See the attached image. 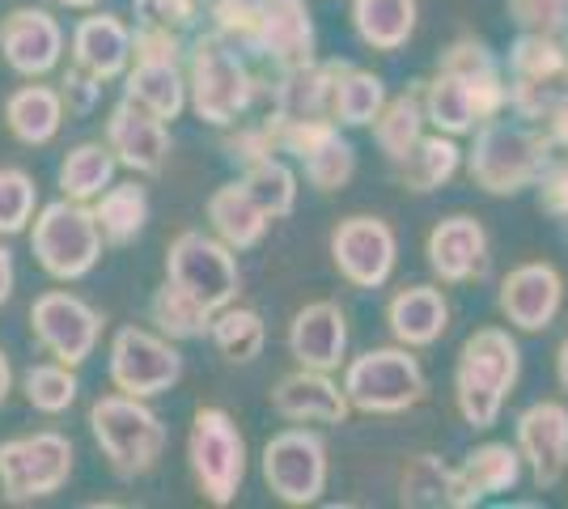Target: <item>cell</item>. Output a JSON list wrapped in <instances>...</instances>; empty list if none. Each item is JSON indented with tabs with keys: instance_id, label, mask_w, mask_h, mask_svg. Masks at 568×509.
I'll use <instances>...</instances> for the list:
<instances>
[{
	"instance_id": "6da1fadb",
	"label": "cell",
	"mask_w": 568,
	"mask_h": 509,
	"mask_svg": "<svg viewBox=\"0 0 568 509\" xmlns=\"http://www.w3.org/2000/svg\"><path fill=\"white\" fill-rule=\"evenodd\" d=\"M521 374V348L505 327H479L463 339L454 365V404L471 429H493Z\"/></svg>"
},
{
	"instance_id": "7a4b0ae2",
	"label": "cell",
	"mask_w": 568,
	"mask_h": 509,
	"mask_svg": "<svg viewBox=\"0 0 568 509\" xmlns=\"http://www.w3.org/2000/svg\"><path fill=\"white\" fill-rule=\"evenodd\" d=\"M260 98V77L242 51L216 30L191 34L187 43V106L213 128H234Z\"/></svg>"
},
{
	"instance_id": "3957f363",
	"label": "cell",
	"mask_w": 568,
	"mask_h": 509,
	"mask_svg": "<svg viewBox=\"0 0 568 509\" xmlns=\"http://www.w3.org/2000/svg\"><path fill=\"white\" fill-rule=\"evenodd\" d=\"M556 145L547 141L539 123H505L488 120L475 128V141L467 149V174L479 192L488 195H518L535 187L551 166Z\"/></svg>"
},
{
	"instance_id": "277c9868",
	"label": "cell",
	"mask_w": 568,
	"mask_h": 509,
	"mask_svg": "<svg viewBox=\"0 0 568 509\" xmlns=\"http://www.w3.org/2000/svg\"><path fill=\"white\" fill-rule=\"evenodd\" d=\"M90 434H94L98 450L106 467L115 471L119 480H136L149 476L158 459L166 455V425L162 416L153 413L144 399L136 395H102L90 404Z\"/></svg>"
},
{
	"instance_id": "5b68a950",
	"label": "cell",
	"mask_w": 568,
	"mask_h": 509,
	"mask_svg": "<svg viewBox=\"0 0 568 509\" xmlns=\"http://www.w3.org/2000/svg\"><path fill=\"white\" fill-rule=\"evenodd\" d=\"M344 395L353 404V413L365 416H399L416 408L428 395V378L420 369L416 348L403 344H386V348H369L353 362H344Z\"/></svg>"
},
{
	"instance_id": "8992f818",
	"label": "cell",
	"mask_w": 568,
	"mask_h": 509,
	"mask_svg": "<svg viewBox=\"0 0 568 509\" xmlns=\"http://www.w3.org/2000/svg\"><path fill=\"white\" fill-rule=\"evenodd\" d=\"M102 246L106 243H102L94 208L81 200H69V195L43 204L30 221V251L51 281L69 285V281L90 276L102 259Z\"/></svg>"
},
{
	"instance_id": "52a82bcc",
	"label": "cell",
	"mask_w": 568,
	"mask_h": 509,
	"mask_svg": "<svg viewBox=\"0 0 568 509\" xmlns=\"http://www.w3.org/2000/svg\"><path fill=\"white\" fill-rule=\"evenodd\" d=\"M187 467L209 506H234L246 480V441L225 408H195L187 434Z\"/></svg>"
},
{
	"instance_id": "ba28073f",
	"label": "cell",
	"mask_w": 568,
	"mask_h": 509,
	"mask_svg": "<svg viewBox=\"0 0 568 509\" xmlns=\"http://www.w3.org/2000/svg\"><path fill=\"white\" fill-rule=\"evenodd\" d=\"M77 446L55 429L22 434L0 441V497L9 506L48 501L72 480Z\"/></svg>"
},
{
	"instance_id": "9c48e42d",
	"label": "cell",
	"mask_w": 568,
	"mask_h": 509,
	"mask_svg": "<svg viewBox=\"0 0 568 509\" xmlns=\"http://www.w3.org/2000/svg\"><path fill=\"white\" fill-rule=\"evenodd\" d=\"M166 281L191 293L200 306L221 311L237 302L242 289V272H237L234 251L221 243L216 234H200V230H183L166 251Z\"/></svg>"
},
{
	"instance_id": "30bf717a",
	"label": "cell",
	"mask_w": 568,
	"mask_h": 509,
	"mask_svg": "<svg viewBox=\"0 0 568 509\" xmlns=\"http://www.w3.org/2000/svg\"><path fill=\"white\" fill-rule=\"evenodd\" d=\"M263 480L284 506H314L327 492V446L314 429H284L263 446Z\"/></svg>"
},
{
	"instance_id": "8fae6325",
	"label": "cell",
	"mask_w": 568,
	"mask_h": 509,
	"mask_svg": "<svg viewBox=\"0 0 568 509\" xmlns=\"http://www.w3.org/2000/svg\"><path fill=\"white\" fill-rule=\"evenodd\" d=\"M111 383L123 395L153 399L162 390L179 387L183 378V353L174 348V339L162 332H144V327H119L111 339Z\"/></svg>"
},
{
	"instance_id": "7c38bea8",
	"label": "cell",
	"mask_w": 568,
	"mask_h": 509,
	"mask_svg": "<svg viewBox=\"0 0 568 509\" xmlns=\"http://www.w3.org/2000/svg\"><path fill=\"white\" fill-rule=\"evenodd\" d=\"M30 336L34 344L64 365H85L102 336V315L85 297L69 289H48L30 306Z\"/></svg>"
},
{
	"instance_id": "4fadbf2b",
	"label": "cell",
	"mask_w": 568,
	"mask_h": 509,
	"mask_svg": "<svg viewBox=\"0 0 568 509\" xmlns=\"http://www.w3.org/2000/svg\"><path fill=\"white\" fill-rule=\"evenodd\" d=\"M332 259L339 276L356 289H382L395 276L399 238L382 217L353 213L332 230Z\"/></svg>"
},
{
	"instance_id": "5bb4252c",
	"label": "cell",
	"mask_w": 568,
	"mask_h": 509,
	"mask_svg": "<svg viewBox=\"0 0 568 509\" xmlns=\"http://www.w3.org/2000/svg\"><path fill=\"white\" fill-rule=\"evenodd\" d=\"M0 55L26 81H39L60 69L64 55V26L39 4H18L0 18Z\"/></svg>"
},
{
	"instance_id": "9a60e30c",
	"label": "cell",
	"mask_w": 568,
	"mask_h": 509,
	"mask_svg": "<svg viewBox=\"0 0 568 509\" xmlns=\"http://www.w3.org/2000/svg\"><path fill=\"white\" fill-rule=\"evenodd\" d=\"M106 145L119 166L149 179V174H162L170 162V128L153 111H144L141 102L119 98L106 115Z\"/></svg>"
},
{
	"instance_id": "2e32d148",
	"label": "cell",
	"mask_w": 568,
	"mask_h": 509,
	"mask_svg": "<svg viewBox=\"0 0 568 509\" xmlns=\"http://www.w3.org/2000/svg\"><path fill=\"white\" fill-rule=\"evenodd\" d=\"M497 306L514 332H547L565 306V276L551 264H521L500 281Z\"/></svg>"
},
{
	"instance_id": "e0dca14e",
	"label": "cell",
	"mask_w": 568,
	"mask_h": 509,
	"mask_svg": "<svg viewBox=\"0 0 568 509\" xmlns=\"http://www.w3.org/2000/svg\"><path fill=\"white\" fill-rule=\"evenodd\" d=\"M518 450L539 492L556 488L568 471V408L560 399H539L518 416Z\"/></svg>"
},
{
	"instance_id": "ac0fdd59",
	"label": "cell",
	"mask_w": 568,
	"mask_h": 509,
	"mask_svg": "<svg viewBox=\"0 0 568 509\" xmlns=\"http://www.w3.org/2000/svg\"><path fill=\"white\" fill-rule=\"evenodd\" d=\"M425 259L442 285H467L488 272V230L467 213L437 221L425 238Z\"/></svg>"
},
{
	"instance_id": "d6986e66",
	"label": "cell",
	"mask_w": 568,
	"mask_h": 509,
	"mask_svg": "<svg viewBox=\"0 0 568 509\" xmlns=\"http://www.w3.org/2000/svg\"><path fill=\"white\" fill-rule=\"evenodd\" d=\"M272 408L288 425H344L353 413L348 395L332 374L306 369V365H297L272 387Z\"/></svg>"
},
{
	"instance_id": "ffe728a7",
	"label": "cell",
	"mask_w": 568,
	"mask_h": 509,
	"mask_svg": "<svg viewBox=\"0 0 568 509\" xmlns=\"http://www.w3.org/2000/svg\"><path fill=\"white\" fill-rule=\"evenodd\" d=\"M288 353L306 369L335 374L348 362V315L335 302H310L288 323Z\"/></svg>"
},
{
	"instance_id": "44dd1931",
	"label": "cell",
	"mask_w": 568,
	"mask_h": 509,
	"mask_svg": "<svg viewBox=\"0 0 568 509\" xmlns=\"http://www.w3.org/2000/svg\"><path fill=\"white\" fill-rule=\"evenodd\" d=\"M521 450L509 441H484L475 446L467 459L454 467V488H450V509H471L488 497L514 492L521 480Z\"/></svg>"
},
{
	"instance_id": "7402d4cb",
	"label": "cell",
	"mask_w": 568,
	"mask_h": 509,
	"mask_svg": "<svg viewBox=\"0 0 568 509\" xmlns=\"http://www.w3.org/2000/svg\"><path fill=\"white\" fill-rule=\"evenodd\" d=\"M251 51L272 60L276 69L314 60V13L306 0H263Z\"/></svg>"
},
{
	"instance_id": "603a6c76",
	"label": "cell",
	"mask_w": 568,
	"mask_h": 509,
	"mask_svg": "<svg viewBox=\"0 0 568 509\" xmlns=\"http://www.w3.org/2000/svg\"><path fill=\"white\" fill-rule=\"evenodd\" d=\"M420 102H425V120L433 123V132H446V136H467L479 123L500 120V115H493L488 98L479 94L475 81H467V77L454 73V69H442V64L425 81Z\"/></svg>"
},
{
	"instance_id": "cb8c5ba5",
	"label": "cell",
	"mask_w": 568,
	"mask_h": 509,
	"mask_svg": "<svg viewBox=\"0 0 568 509\" xmlns=\"http://www.w3.org/2000/svg\"><path fill=\"white\" fill-rule=\"evenodd\" d=\"M332 81L335 60H306L281 69L276 85H272V115L276 123H314L332 120Z\"/></svg>"
},
{
	"instance_id": "d4e9b609",
	"label": "cell",
	"mask_w": 568,
	"mask_h": 509,
	"mask_svg": "<svg viewBox=\"0 0 568 509\" xmlns=\"http://www.w3.org/2000/svg\"><path fill=\"white\" fill-rule=\"evenodd\" d=\"M72 64L98 77L102 85L119 81L132 64V26L115 13H90L72 30Z\"/></svg>"
},
{
	"instance_id": "484cf974",
	"label": "cell",
	"mask_w": 568,
	"mask_h": 509,
	"mask_svg": "<svg viewBox=\"0 0 568 509\" xmlns=\"http://www.w3.org/2000/svg\"><path fill=\"white\" fill-rule=\"evenodd\" d=\"M386 327L403 348H428L450 327V302L437 285H407L386 302Z\"/></svg>"
},
{
	"instance_id": "4316f807",
	"label": "cell",
	"mask_w": 568,
	"mask_h": 509,
	"mask_svg": "<svg viewBox=\"0 0 568 509\" xmlns=\"http://www.w3.org/2000/svg\"><path fill=\"white\" fill-rule=\"evenodd\" d=\"M123 98L141 102L158 120H179L187 111V73L179 60L166 55H132L123 73Z\"/></svg>"
},
{
	"instance_id": "83f0119b",
	"label": "cell",
	"mask_w": 568,
	"mask_h": 509,
	"mask_svg": "<svg viewBox=\"0 0 568 509\" xmlns=\"http://www.w3.org/2000/svg\"><path fill=\"white\" fill-rule=\"evenodd\" d=\"M4 128L26 149L51 145L60 136V128H64V98H60V90L43 85V77L22 85V90H13L4 98Z\"/></svg>"
},
{
	"instance_id": "f1b7e54d",
	"label": "cell",
	"mask_w": 568,
	"mask_h": 509,
	"mask_svg": "<svg viewBox=\"0 0 568 509\" xmlns=\"http://www.w3.org/2000/svg\"><path fill=\"white\" fill-rule=\"evenodd\" d=\"M204 213H209L213 234L230 246V251H251V246H260L263 234L272 230V217L263 213L260 200L242 187V179L216 187V192L209 195V204H204Z\"/></svg>"
},
{
	"instance_id": "f546056e",
	"label": "cell",
	"mask_w": 568,
	"mask_h": 509,
	"mask_svg": "<svg viewBox=\"0 0 568 509\" xmlns=\"http://www.w3.org/2000/svg\"><path fill=\"white\" fill-rule=\"evenodd\" d=\"M420 4L416 0H353V30L365 48L399 51L416 34Z\"/></svg>"
},
{
	"instance_id": "4dcf8cb0",
	"label": "cell",
	"mask_w": 568,
	"mask_h": 509,
	"mask_svg": "<svg viewBox=\"0 0 568 509\" xmlns=\"http://www.w3.org/2000/svg\"><path fill=\"white\" fill-rule=\"evenodd\" d=\"M463 170V149H458V136H446V132H425L412 153L395 162V174L407 192H437L446 187L454 174Z\"/></svg>"
},
{
	"instance_id": "1f68e13d",
	"label": "cell",
	"mask_w": 568,
	"mask_h": 509,
	"mask_svg": "<svg viewBox=\"0 0 568 509\" xmlns=\"http://www.w3.org/2000/svg\"><path fill=\"white\" fill-rule=\"evenodd\" d=\"M386 81L369 69H356L348 60H335L332 81V120L339 128H369L386 106Z\"/></svg>"
},
{
	"instance_id": "d6a6232c",
	"label": "cell",
	"mask_w": 568,
	"mask_h": 509,
	"mask_svg": "<svg viewBox=\"0 0 568 509\" xmlns=\"http://www.w3.org/2000/svg\"><path fill=\"white\" fill-rule=\"evenodd\" d=\"M94 221L106 246L136 243L144 234V225H149V192H144L136 179L132 183H111L94 200Z\"/></svg>"
},
{
	"instance_id": "836d02e7",
	"label": "cell",
	"mask_w": 568,
	"mask_h": 509,
	"mask_svg": "<svg viewBox=\"0 0 568 509\" xmlns=\"http://www.w3.org/2000/svg\"><path fill=\"white\" fill-rule=\"evenodd\" d=\"M115 170H119V162H115V153H111V145L85 141V145L69 149V157L60 162L55 187H60V195H69V200L90 204V200H98V195L115 183Z\"/></svg>"
},
{
	"instance_id": "e575fe53",
	"label": "cell",
	"mask_w": 568,
	"mask_h": 509,
	"mask_svg": "<svg viewBox=\"0 0 568 509\" xmlns=\"http://www.w3.org/2000/svg\"><path fill=\"white\" fill-rule=\"evenodd\" d=\"M425 102H420V94L416 90H407V94H395L386 98V106L378 111V120L369 123L374 128V141H378V149L386 153V162L395 166V162H403L407 153H412V145L425 136Z\"/></svg>"
},
{
	"instance_id": "d590c367",
	"label": "cell",
	"mask_w": 568,
	"mask_h": 509,
	"mask_svg": "<svg viewBox=\"0 0 568 509\" xmlns=\"http://www.w3.org/2000/svg\"><path fill=\"white\" fill-rule=\"evenodd\" d=\"M568 64V34H535L521 30L505 60L509 81H565Z\"/></svg>"
},
{
	"instance_id": "8d00e7d4",
	"label": "cell",
	"mask_w": 568,
	"mask_h": 509,
	"mask_svg": "<svg viewBox=\"0 0 568 509\" xmlns=\"http://www.w3.org/2000/svg\"><path fill=\"white\" fill-rule=\"evenodd\" d=\"M209 339H213L216 353H221L225 362L251 365L263 353V344H267V323H263L260 311L230 302V306H221V311L213 315Z\"/></svg>"
},
{
	"instance_id": "74e56055",
	"label": "cell",
	"mask_w": 568,
	"mask_h": 509,
	"mask_svg": "<svg viewBox=\"0 0 568 509\" xmlns=\"http://www.w3.org/2000/svg\"><path fill=\"white\" fill-rule=\"evenodd\" d=\"M149 323H153L162 336H170L174 344H179V339L209 336V327H213V311H209V306H200V302H195L191 293L179 289V285L162 281V285L153 289V297H149Z\"/></svg>"
},
{
	"instance_id": "f35d334b",
	"label": "cell",
	"mask_w": 568,
	"mask_h": 509,
	"mask_svg": "<svg viewBox=\"0 0 568 509\" xmlns=\"http://www.w3.org/2000/svg\"><path fill=\"white\" fill-rule=\"evenodd\" d=\"M302 170H306V183L318 187V192H339L348 187L356 174V149L348 136H339V123H332L314 145L297 157Z\"/></svg>"
},
{
	"instance_id": "ab89813d",
	"label": "cell",
	"mask_w": 568,
	"mask_h": 509,
	"mask_svg": "<svg viewBox=\"0 0 568 509\" xmlns=\"http://www.w3.org/2000/svg\"><path fill=\"white\" fill-rule=\"evenodd\" d=\"M22 390L26 404L43 416H64L77 404V390H81V378H77V365L64 362H39L22 374Z\"/></svg>"
},
{
	"instance_id": "60d3db41",
	"label": "cell",
	"mask_w": 568,
	"mask_h": 509,
	"mask_svg": "<svg viewBox=\"0 0 568 509\" xmlns=\"http://www.w3.org/2000/svg\"><path fill=\"white\" fill-rule=\"evenodd\" d=\"M242 187L260 200L263 213L272 221L288 217V213L297 208V174H293V166L281 162L276 153H272V157H260V162H251V166L242 170Z\"/></svg>"
},
{
	"instance_id": "b9f144b4",
	"label": "cell",
	"mask_w": 568,
	"mask_h": 509,
	"mask_svg": "<svg viewBox=\"0 0 568 509\" xmlns=\"http://www.w3.org/2000/svg\"><path fill=\"white\" fill-rule=\"evenodd\" d=\"M450 488H454V467L437 459V455H416L407 459L399 476V506L407 509H450Z\"/></svg>"
},
{
	"instance_id": "7bdbcfd3",
	"label": "cell",
	"mask_w": 568,
	"mask_h": 509,
	"mask_svg": "<svg viewBox=\"0 0 568 509\" xmlns=\"http://www.w3.org/2000/svg\"><path fill=\"white\" fill-rule=\"evenodd\" d=\"M39 213V187L22 166H0V238L26 234Z\"/></svg>"
},
{
	"instance_id": "ee69618b",
	"label": "cell",
	"mask_w": 568,
	"mask_h": 509,
	"mask_svg": "<svg viewBox=\"0 0 568 509\" xmlns=\"http://www.w3.org/2000/svg\"><path fill=\"white\" fill-rule=\"evenodd\" d=\"M260 9L263 0H204V13L213 18V30L242 51H251V43H255Z\"/></svg>"
},
{
	"instance_id": "f6af8a7d",
	"label": "cell",
	"mask_w": 568,
	"mask_h": 509,
	"mask_svg": "<svg viewBox=\"0 0 568 509\" xmlns=\"http://www.w3.org/2000/svg\"><path fill=\"white\" fill-rule=\"evenodd\" d=\"M518 30L535 34H568V0H505Z\"/></svg>"
},
{
	"instance_id": "bcb514c9",
	"label": "cell",
	"mask_w": 568,
	"mask_h": 509,
	"mask_svg": "<svg viewBox=\"0 0 568 509\" xmlns=\"http://www.w3.org/2000/svg\"><path fill=\"white\" fill-rule=\"evenodd\" d=\"M200 22V0H136V26H162L191 39Z\"/></svg>"
},
{
	"instance_id": "7dc6e473",
	"label": "cell",
	"mask_w": 568,
	"mask_h": 509,
	"mask_svg": "<svg viewBox=\"0 0 568 509\" xmlns=\"http://www.w3.org/2000/svg\"><path fill=\"white\" fill-rule=\"evenodd\" d=\"M221 149H225V157H234V162H242V166H251V162H260V157H272V153H276L272 132H267L263 123L230 132V136L221 141Z\"/></svg>"
},
{
	"instance_id": "c3c4849f",
	"label": "cell",
	"mask_w": 568,
	"mask_h": 509,
	"mask_svg": "<svg viewBox=\"0 0 568 509\" xmlns=\"http://www.w3.org/2000/svg\"><path fill=\"white\" fill-rule=\"evenodd\" d=\"M60 98H64V111L69 115H90L98 106V98H102V81L72 64L69 73H64V81H60Z\"/></svg>"
},
{
	"instance_id": "681fc988",
	"label": "cell",
	"mask_w": 568,
	"mask_h": 509,
	"mask_svg": "<svg viewBox=\"0 0 568 509\" xmlns=\"http://www.w3.org/2000/svg\"><path fill=\"white\" fill-rule=\"evenodd\" d=\"M535 187H539V204L547 213L568 221V157H551V166L544 170V179Z\"/></svg>"
},
{
	"instance_id": "f907efd6",
	"label": "cell",
	"mask_w": 568,
	"mask_h": 509,
	"mask_svg": "<svg viewBox=\"0 0 568 509\" xmlns=\"http://www.w3.org/2000/svg\"><path fill=\"white\" fill-rule=\"evenodd\" d=\"M539 128L547 132V141L556 149H568V90L556 94V102L547 106V115L539 120Z\"/></svg>"
},
{
	"instance_id": "816d5d0a",
	"label": "cell",
	"mask_w": 568,
	"mask_h": 509,
	"mask_svg": "<svg viewBox=\"0 0 568 509\" xmlns=\"http://www.w3.org/2000/svg\"><path fill=\"white\" fill-rule=\"evenodd\" d=\"M13 285H18V267H13V251L0 243V306L13 297Z\"/></svg>"
},
{
	"instance_id": "f5cc1de1",
	"label": "cell",
	"mask_w": 568,
	"mask_h": 509,
	"mask_svg": "<svg viewBox=\"0 0 568 509\" xmlns=\"http://www.w3.org/2000/svg\"><path fill=\"white\" fill-rule=\"evenodd\" d=\"M9 390H13V365H9L4 348H0V404L9 399Z\"/></svg>"
},
{
	"instance_id": "db71d44e",
	"label": "cell",
	"mask_w": 568,
	"mask_h": 509,
	"mask_svg": "<svg viewBox=\"0 0 568 509\" xmlns=\"http://www.w3.org/2000/svg\"><path fill=\"white\" fill-rule=\"evenodd\" d=\"M556 378H560V387L568 390V336L560 339V353H556Z\"/></svg>"
},
{
	"instance_id": "11a10c76",
	"label": "cell",
	"mask_w": 568,
	"mask_h": 509,
	"mask_svg": "<svg viewBox=\"0 0 568 509\" xmlns=\"http://www.w3.org/2000/svg\"><path fill=\"white\" fill-rule=\"evenodd\" d=\"M55 4H64V9H94L98 0H55Z\"/></svg>"
},
{
	"instance_id": "9f6ffc18",
	"label": "cell",
	"mask_w": 568,
	"mask_h": 509,
	"mask_svg": "<svg viewBox=\"0 0 568 509\" xmlns=\"http://www.w3.org/2000/svg\"><path fill=\"white\" fill-rule=\"evenodd\" d=\"M565 85H568V64H565Z\"/></svg>"
}]
</instances>
